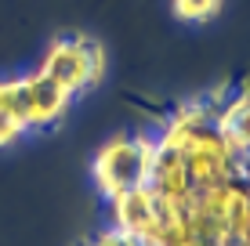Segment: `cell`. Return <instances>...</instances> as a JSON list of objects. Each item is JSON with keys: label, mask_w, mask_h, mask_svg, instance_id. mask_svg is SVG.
<instances>
[{"label": "cell", "mask_w": 250, "mask_h": 246, "mask_svg": "<svg viewBox=\"0 0 250 246\" xmlns=\"http://www.w3.org/2000/svg\"><path fill=\"white\" fill-rule=\"evenodd\" d=\"M29 134L22 113V98H19V80H0V149L15 145Z\"/></svg>", "instance_id": "5b68a950"}, {"label": "cell", "mask_w": 250, "mask_h": 246, "mask_svg": "<svg viewBox=\"0 0 250 246\" xmlns=\"http://www.w3.org/2000/svg\"><path fill=\"white\" fill-rule=\"evenodd\" d=\"M19 98H22V113H25V123H29V134L33 131L37 134L55 131L65 120L69 105H73V95L40 69L29 73V76H19Z\"/></svg>", "instance_id": "3957f363"}, {"label": "cell", "mask_w": 250, "mask_h": 246, "mask_svg": "<svg viewBox=\"0 0 250 246\" xmlns=\"http://www.w3.org/2000/svg\"><path fill=\"white\" fill-rule=\"evenodd\" d=\"M174 4V15L182 22H192V25H203L210 22L214 15L221 11V0H170Z\"/></svg>", "instance_id": "8992f818"}, {"label": "cell", "mask_w": 250, "mask_h": 246, "mask_svg": "<svg viewBox=\"0 0 250 246\" xmlns=\"http://www.w3.org/2000/svg\"><path fill=\"white\" fill-rule=\"evenodd\" d=\"M83 246H142L134 239V235H127V232H120V228H105V232H98V235H91Z\"/></svg>", "instance_id": "52a82bcc"}, {"label": "cell", "mask_w": 250, "mask_h": 246, "mask_svg": "<svg viewBox=\"0 0 250 246\" xmlns=\"http://www.w3.org/2000/svg\"><path fill=\"white\" fill-rule=\"evenodd\" d=\"M221 127L250 167V91H239L229 101H221Z\"/></svg>", "instance_id": "277c9868"}, {"label": "cell", "mask_w": 250, "mask_h": 246, "mask_svg": "<svg viewBox=\"0 0 250 246\" xmlns=\"http://www.w3.org/2000/svg\"><path fill=\"white\" fill-rule=\"evenodd\" d=\"M102 65H105V55H102L98 40L69 33V37H58L47 47L44 62H40V73H47L51 80L62 83L69 95L76 98L102 80Z\"/></svg>", "instance_id": "6da1fadb"}, {"label": "cell", "mask_w": 250, "mask_h": 246, "mask_svg": "<svg viewBox=\"0 0 250 246\" xmlns=\"http://www.w3.org/2000/svg\"><path fill=\"white\" fill-rule=\"evenodd\" d=\"M145 177H149V134H120L94 156V181L105 199L142 189Z\"/></svg>", "instance_id": "7a4b0ae2"}]
</instances>
